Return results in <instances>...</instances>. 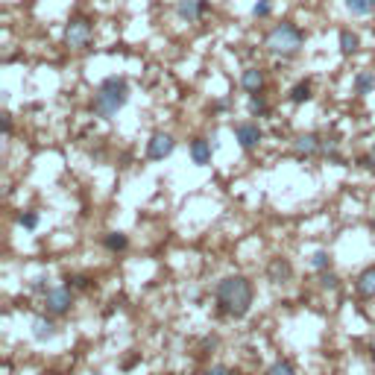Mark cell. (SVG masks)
Returning <instances> with one entry per match:
<instances>
[{"label":"cell","instance_id":"d4e9b609","mask_svg":"<svg viewBox=\"0 0 375 375\" xmlns=\"http://www.w3.org/2000/svg\"><path fill=\"white\" fill-rule=\"evenodd\" d=\"M270 12H273V3H270V0H258V3L253 6V15H255V18H267Z\"/></svg>","mask_w":375,"mask_h":375},{"label":"cell","instance_id":"5bb4252c","mask_svg":"<svg viewBox=\"0 0 375 375\" xmlns=\"http://www.w3.org/2000/svg\"><path fill=\"white\" fill-rule=\"evenodd\" d=\"M33 337L35 340H50V337H56V322L47 320V317H35L33 320Z\"/></svg>","mask_w":375,"mask_h":375},{"label":"cell","instance_id":"484cf974","mask_svg":"<svg viewBox=\"0 0 375 375\" xmlns=\"http://www.w3.org/2000/svg\"><path fill=\"white\" fill-rule=\"evenodd\" d=\"M68 287H91V279L89 276H73V279H68Z\"/></svg>","mask_w":375,"mask_h":375},{"label":"cell","instance_id":"6da1fadb","mask_svg":"<svg viewBox=\"0 0 375 375\" xmlns=\"http://www.w3.org/2000/svg\"><path fill=\"white\" fill-rule=\"evenodd\" d=\"M214 296H217V305L223 314L241 320L253 308V282L246 276H226L214 287Z\"/></svg>","mask_w":375,"mask_h":375},{"label":"cell","instance_id":"ffe728a7","mask_svg":"<svg viewBox=\"0 0 375 375\" xmlns=\"http://www.w3.org/2000/svg\"><path fill=\"white\" fill-rule=\"evenodd\" d=\"M267 111H270V106H267L264 94H249V115H253V118H264Z\"/></svg>","mask_w":375,"mask_h":375},{"label":"cell","instance_id":"9c48e42d","mask_svg":"<svg viewBox=\"0 0 375 375\" xmlns=\"http://www.w3.org/2000/svg\"><path fill=\"white\" fill-rule=\"evenodd\" d=\"M176 12H179L182 21L194 24V21H199V18H203L205 12H208V0H179Z\"/></svg>","mask_w":375,"mask_h":375},{"label":"cell","instance_id":"cb8c5ba5","mask_svg":"<svg viewBox=\"0 0 375 375\" xmlns=\"http://www.w3.org/2000/svg\"><path fill=\"white\" fill-rule=\"evenodd\" d=\"M18 226H24V229H35V226H39V214H35V211H24V214L18 217Z\"/></svg>","mask_w":375,"mask_h":375},{"label":"cell","instance_id":"8fae6325","mask_svg":"<svg viewBox=\"0 0 375 375\" xmlns=\"http://www.w3.org/2000/svg\"><path fill=\"white\" fill-rule=\"evenodd\" d=\"M211 149H214V144L205 141V138H194L191 141V161L196 167H205L211 165Z\"/></svg>","mask_w":375,"mask_h":375},{"label":"cell","instance_id":"4316f807","mask_svg":"<svg viewBox=\"0 0 375 375\" xmlns=\"http://www.w3.org/2000/svg\"><path fill=\"white\" fill-rule=\"evenodd\" d=\"M203 375H235L229 367H211V369H205Z\"/></svg>","mask_w":375,"mask_h":375},{"label":"cell","instance_id":"4dcf8cb0","mask_svg":"<svg viewBox=\"0 0 375 375\" xmlns=\"http://www.w3.org/2000/svg\"><path fill=\"white\" fill-rule=\"evenodd\" d=\"M369 349H372V358H375V334H372V340H369Z\"/></svg>","mask_w":375,"mask_h":375},{"label":"cell","instance_id":"5b68a950","mask_svg":"<svg viewBox=\"0 0 375 375\" xmlns=\"http://www.w3.org/2000/svg\"><path fill=\"white\" fill-rule=\"evenodd\" d=\"M65 42L73 50H85V47L91 44V24L85 21V18H73L68 24V30H65Z\"/></svg>","mask_w":375,"mask_h":375},{"label":"cell","instance_id":"44dd1931","mask_svg":"<svg viewBox=\"0 0 375 375\" xmlns=\"http://www.w3.org/2000/svg\"><path fill=\"white\" fill-rule=\"evenodd\" d=\"M329 264H331V255L326 253V249H317L314 258H311V267L322 273V270H329Z\"/></svg>","mask_w":375,"mask_h":375},{"label":"cell","instance_id":"7a4b0ae2","mask_svg":"<svg viewBox=\"0 0 375 375\" xmlns=\"http://www.w3.org/2000/svg\"><path fill=\"white\" fill-rule=\"evenodd\" d=\"M127 100H129V85L123 77H106L103 82H100V89L94 94V115L97 118H103V120H111L118 115V111L127 106Z\"/></svg>","mask_w":375,"mask_h":375},{"label":"cell","instance_id":"52a82bcc","mask_svg":"<svg viewBox=\"0 0 375 375\" xmlns=\"http://www.w3.org/2000/svg\"><path fill=\"white\" fill-rule=\"evenodd\" d=\"M293 153L299 158H311V156H317L322 153V138L317 132H305V135H299V138L293 141Z\"/></svg>","mask_w":375,"mask_h":375},{"label":"cell","instance_id":"4fadbf2b","mask_svg":"<svg viewBox=\"0 0 375 375\" xmlns=\"http://www.w3.org/2000/svg\"><path fill=\"white\" fill-rule=\"evenodd\" d=\"M355 291H358V296H364V299H375V267H367L355 279Z\"/></svg>","mask_w":375,"mask_h":375},{"label":"cell","instance_id":"2e32d148","mask_svg":"<svg viewBox=\"0 0 375 375\" xmlns=\"http://www.w3.org/2000/svg\"><path fill=\"white\" fill-rule=\"evenodd\" d=\"M372 91H375V73H372V71H360L358 77H355V94L367 97V94H372Z\"/></svg>","mask_w":375,"mask_h":375},{"label":"cell","instance_id":"1f68e13d","mask_svg":"<svg viewBox=\"0 0 375 375\" xmlns=\"http://www.w3.org/2000/svg\"><path fill=\"white\" fill-rule=\"evenodd\" d=\"M372 232H375V217H372Z\"/></svg>","mask_w":375,"mask_h":375},{"label":"cell","instance_id":"7402d4cb","mask_svg":"<svg viewBox=\"0 0 375 375\" xmlns=\"http://www.w3.org/2000/svg\"><path fill=\"white\" fill-rule=\"evenodd\" d=\"M264 375H296V369H293V364L291 360H276Z\"/></svg>","mask_w":375,"mask_h":375},{"label":"cell","instance_id":"83f0119b","mask_svg":"<svg viewBox=\"0 0 375 375\" xmlns=\"http://www.w3.org/2000/svg\"><path fill=\"white\" fill-rule=\"evenodd\" d=\"M360 165H364L367 170H372V173H375V153H372V156H364V158H360Z\"/></svg>","mask_w":375,"mask_h":375},{"label":"cell","instance_id":"3957f363","mask_svg":"<svg viewBox=\"0 0 375 375\" xmlns=\"http://www.w3.org/2000/svg\"><path fill=\"white\" fill-rule=\"evenodd\" d=\"M302 42H305V35L299 33V27L296 24H291V21H282V24H276L270 33H267V50L273 56H282V59H291V56H296L299 50H302Z\"/></svg>","mask_w":375,"mask_h":375},{"label":"cell","instance_id":"e0dca14e","mask_svg":"<svg viewBox=\"0 0 375 375\" xmlns=\"http://www.w3.org/2000/svg\"><path fill=\"white\" fill-rule=\"evenodd\" d=\"M343 3L355 18H367L375 12V0H343Z\"/></svg>","mask_w":375,"mask_h":375},{"label":"cell","instance_id":"8992f818","mask_svg":"<svg viewBox=\"0 0 375 375\" xmlns=\"http://www.w3.org/2000/svg\"><path fill=\"white\" fill-rule=\"evenodd\" d=\"M173 147H176L173 135H167V132H156L153 138L147 141V158H153V161L167 158V156L173 153Z\"/></svg>","mask_w":375,"mask_h":375},{"label":"cell","instance_id":"30bf717a","mask_svg":"<svg viewBox=\"0 0 375 375\" xmlns=\"http://www.w3.org/2000/svg\"><path fill=\"white\" fill-rule=\"evenodd\" d=\"M291 276H293V267H291V261L287 258H273L270 261V267H267V279L270 282L284 284V282H291Z\"/></svg>","mask_w":375,"mask_h":375},{"label":"cell","instance_id":"7c38bea8","mask_svg":"<svg viewBox=\"0 0 375 375\" xmlns=\"http://www.w3.org/2000/svg\"><path fill=\"white\" fill-rule=\"evenodd\" d=\"M241 89L246 94H261V89H264V71L258 68H246L241 73Z\"/></svg>","mask_w":375,"mask_h":375},{"label":"cell","instance_id":"603a6c76","mask_svg":"<svg viewBox=\"0 0 375 375\" xmlns=\"http://www.w3.org/2000/svg\"><path fill=\"white\" fill-rule=\"evenodd\" d=\"M320 287H322V291H337V287H340V279H337L334 273L322 270V276H320Z\"/></svg>","mask_w":375,"mask_h":375},{"label":"cell","instance_id":"f546056e","mask_svg":"<svg viewBox=\"0 0 375 375\" xmlns=\"http://www.w3.org/2000/svg\"><path fill=\"white\" fill-rule=\"evenodd\" d=\"M33 291H44V293H47V284H44V279H35V282H33Z\"/></svg>","mask_w":375,"mask_h":375},{"label":"cell","instance_id":"d6986e66","mask_svg":"<svg viewBox=\"0 0 375 375\" xmlns=\"http://www.w3.org/2000/svg\"><path fill=\"white\" fill-rule=\"evenodd\" d=\"M311 97H314V94H311V82H296L291 89V103H296V106L308 103Z\"/></svg>","mask_w":375,"mask_h":375},{"label":"cell","instance_id":"f1b7e54d","mask_svg":"<svg viewBox=\"0 0 375 375\" xmlns=\"http://www.w3.org/2000/svg\"><path fill=\"white\" fill-rule=\"evenodd\" d=\"M9 132H12V118L3 115V135H6V138H9Z\"/></svg>","mask_w":375,"mask_h":375},{"label":"cell","instance_id":"ac0fdd59","mask_svg":"<svg viewBox=\"0 0 375 375\" xmlns=\"http://www.w3.org/2000/svg\"><path fill=\"white\" fill-rule=\"evenodd\" d=\"M103 246L109 249V253H123V249L129 246V237L123 235V232H109V235L103 237Z\"/></svg>","mask_w":375,"mask_h":375},{"label":"cell","instance_id":"d6a6232c","mask_svg":"<svg viewBox=\"0 0 375 375\" xmlns=\"http://www.w3.org/2000/svg\"><path fill=\"white\" fill-rule=\"evenodd\" d=\"M372 153H375V149H372Z\"/></svg>","mask_w":375,"mask_h":375},{"label":"cell","instance_id":"9a60e30c","mask_svg":"<svg viewBox=\"0 0 375 375\" xmlns=\"http://www.w3.org/2000/svg\"><path fill=\"white\" fill-rule=\"evenodd\" d=\"M337 42H340V53L343 56H352L358 53V47H360V39L352 33V30H340V35H337Z\"/></svg>","mask_w":375,"mask_h":375},{"label":"cell","instance_id":"277c9868","mask_svg":"<svg viewBox=\"0 0 375 375\" xmlns=\"http://www.w3.org/2000/svg\"><path fill=\"white\" fill-rule=\"evenodd\" d=\"M73 305V291L65 284V287H53V291H47L44 293V308H47V314L50 317H62V314H68Z\"/></svg>","mask_w":375,"mask_h":375},{"label":"cell","instance_id":"ba28073f","mask_svg":"<svg viewBox=\"0 0 375 375\" xmlns=\"http://www.w3.org/2000/svg\"><path fill=\"white\" fill-rule=\"evenodd\" d=\"M235 138H237V144H241L244 149H255L261 144V138H264V132L258 129V123H237Z\"/></svg>","mask_w":375,"mask_h":375}]
</instances>
